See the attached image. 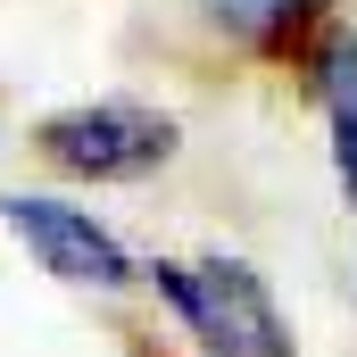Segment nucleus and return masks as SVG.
Segmentation results:
<instances>
[{"label":"nucleus","mask_w":357,"mask_h":357,"mask_svg":"<svg viewBox=\"0 0 357 357\" xmlns=\"http://www.w3.org/2000/svg\"><path fill=\"white\" fill-rule=\"evenodd\" d=\"M158 299L183 316V333L208 357H299L291 341V316L274 307L266 274L241 266V258H150Z\"/></svg>","instance_id":"nucleus-1"},{"label":"nucleus","mask_w":357,"mask_h":357,"mask_svg":"<svg viewBox=\"0 0 357 357\" xmlns=\"http://www.w3.org/2000/svg\"><path fill=\"white\" fill-rule=\"evenodd\" d=\"M183 125L167 108H142V100H84V108H59L42 116L33 150L59 167V175H84V183H142L175 158Z\"/></svg>","instance_id":"nucleus-2"},{"label":"nucleus","mask_w":357,"mask_h":357,"mask_svg":"<svg viewBox=\"0 0 357 357\" xmlns=\"http://www.w3.org/2000/svg\"><path fill=\"white\" fill-rule=\"evenodd\" d=\"M0 225L42 258V274H59V282H75V291H125L133 282V258H125V241L75 208V199H50V191H0Z\"/></svg>","instance_id":"nucleus-3"},{"label":"nucleus","mask_w":357,"mask_h":357,"mask_svg":"<svg viewBox=\"0 0 357 357\" xmlns=\"http://www.w3.org/2000/svg\"><path fill=\"white\" fill-rule=\"evenodd\" d=\"M216 33H233L241 50L266 59H307V42L333 25V0H199Z\"/></svg>","instance_id":"nucleus-4"},{"label":"nucleus","mask_w":357,"mask_h":357,"mask_svg":"<svg viewBox=\"0 0 357 357\" xmlns=\"http://www.w3.org/2000/svg\"><path fill=\"white\" fill-rule=\"evenodd\" d=\"M324 108H333V167H341V191H349V208H357V75Z\"/></svg>","instance_id":"nucleus-5"}]
</instances>
